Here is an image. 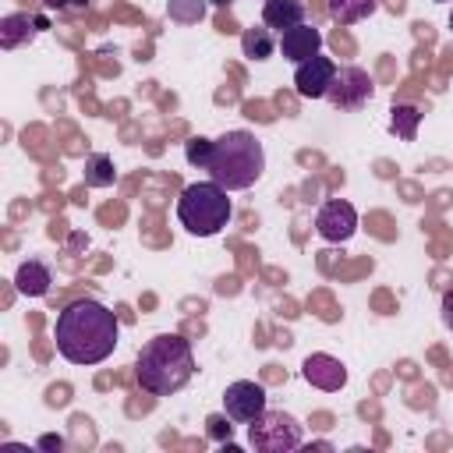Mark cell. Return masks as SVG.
Here are the masks:
<instances>
[{
  "label": "cell",
  "mask_w": 453,
  "mask_h": 453,
  "mask_svg": "<svg viewBox=\"0 0 453 453\" xmlns=\"http://www.w3.org/2000/svg\"><path fill=\"white\" fill-rule=\"evenodd\" d=\"M333 74H336V64L322 53H315L311 60L304 64H294V88L301 99H326L329 85H333Z\"/></svg>",
  "instance_id": "cell-9"
},
{
  "label": "cell",
  "mask_w": 453,
  "mask_h": 453,
  "mask_svg": "<svg viewBox=\"0 0 453 453\" xmlns=\"http://www.w3.org/2000/svg\"><path fill=\"white\" fill-rule=\"evenodd\" d=\"M435 4H453V0H435Z\"/></svg>",
  "instance_id": "cell-27"
},
{
  "label": "cell",
  "mask_w": 453,
  "mask_h": 453,
  "mask_svg": "<svg viewBox=\"0 0 453 453\" xmlns=\"http://www.w3.org/2000/svg\"><path fill=\"white\" fill-rule=\"evenodd\" d=\"M39 446H57V449H60V446H64V442H60V439H57V435H42V439H39Z\"/></svg>",
  "instance_id": "cell-24"
},
{
  "label": "cell",
  "mask_w": 453,
  "mask_h": 453,
  "mask_svg": "<svg viewBox=\"0 0 453 453\" xmlns=\"http://www.w3.org/2000/svg\"><path fill=\"white\" fill-rule=\"evenodd\" d=\"M315 234L329 244H347L357 234V209L347 198H329L315 212Z\"/></svg>",
  "instance_id": "cell-7"
},
{
  "label": "cell",
  "mask_w": 453,
  "mask_h": 453,
  "mask_svg": "<svg viewBox=\"0 0 453 453\" xmlns=\"http://www.w3.org/2000/svg\"><path fill=\"white\" fill-rule=\"evenodd\" d=\"M205 425H209V435L212 439H230V418H226V411L223 414H212Z\"/></svg>",
  "instance_id": "cell-21"
},
{
  "label": "cell",
  "mask_w": 453,
  "mask_h": 453,
  "mask_svg": "<svg viewBox=\"0 0 453 453\" xmlns=\"http://www.w3.org/2000/svg\"><path fill=\"white\" fill-rule=\"evenodd\" d=\"M319 50H322V32H319L315 25H308V21H301V25L287 28V32H280V53H283V60H290V64H304V60H311Z\"/></svg>",
  "instance_id": "cell-11"
},
{
  "label": "cell",
  "mask_w": 453,
  "mask_h": 453,
  "mask_svg": "<svg viewBox=\"0 0 453 453\" xmlns=\"http://www.w3.org/2000/svg\"><path fill=\"white\" fill-rule=\"evenodd\" d=\"M301 375H304L308 386H315L322 393H340L347 386V368L333 354H308L304 365H301Z\"/></svg>",
  "instance_id": "cell-10"
},
{
  "label": "cell",
  "mask_w": 453,
  "mask_h": 453,
  "mask_svg": "<svg viewBox=\"0 0 453 453\" xmlns=\"http://www.w3.org/2000/svg\"><path fill=\"white\" fill-rule=\"evenodd\" d=\"M379 11V0H329V18L336 25H357Z\"/></svg>",
  "instance_id": "cell-16"
},
{
  "label": "cell",
  "mask_w": 453,
  "mask_h": 453,
  "mask_svg": "<svg viewBox=\"0 0 453 453\" xmlns=\"http://www.w3.org/2000/svg\"><path fill=\"white\" fill-rule=\"evenodd\" d=\"M39 28H46V21H42V18L7 14V18L0 21V46H4V50H18L21 42H32Z\"/></svg>",
  "instance_id": "cell-14"
},
{
  "label": "cell",
  "mask_w": 453,
  "mask_h": 453,
  "mask_svg": "<svg viewBox=\"0 0 453 453\" xmlns=\"http://www.w3.org/2000/svg\"><path fill=\"white\" fill-rule=\"evenodd\" d=\"M209 4H212V7H230L234 0H209Z\"/></svg>",
  "instance_id": "cell-25"
},
{
  "label": "cell",
  "mask_w": 453,
  "mask_h": 453,
  "mask_svg": "<svg viewBox=\"0 0 453 453\" xmlns=\"http://www.w3.org/2000/svg\"><path fill=\"white\" fill-rule=\"evenodd\" d=\"M439 311H442V326L453 329V290L442 294V308H439Z\"/></svg>",
  "instance_id": "cell-22"
},
{
  "label": "cell",
  "mask_w": 453,
  "mask_h": 453,
  "mask_svg": "<svg viewBox=\"0 0 453 453\" xmlns=\"http://www.w3.org/2000/svg\"><path fill=\"white\" fill-rule=\"evenodd\" d=\"M304 425L287 411H262L255 421H248V446L255 453H290L301 449Z\"/></svg>",
  "instance_id": "cell-5"
},
{
  "label": "cell",
  "mask_w": 453,
  "mask_h": 453,
  "mask_svg": "<svg viewBox=\"0 0 453 453\" xmlns=\"http://www.w3.org/2000/svg\"><path fill=\"white\" fill-rule=\"evenodd\" d=\"M195 375V350L184 336L177 333H156L152 340L142 343L138 361H134V379L145 393L152 396H170L180 393Z\"/></svg>",
  "instance_id": "cell-2"
},
{
  "label": "cell",
  "mask_w": 453,
  "mask_h": 453,
  "mask_svg": "<svg viewBox=\"0 0 453 453\" xmlns=\"http://www.w3.org/2000/svg\"><path fill=\"white\" fill-rule=\"evenodd\" d=\"M304 21V0H265L262 4V25L273 32H287Z\"/></svg>",
  "instance_id": "cell-13"
},
{
  "label": "cell",
  "mask_w": 453,
  "mask_h": 453,
  "mask_svg": "<svg viewBox=\"0 0 453 453\" xmlns=\"http://www.w3.org/2000/svg\"><path fill=\"white\" fill-rule=\"evenodd\" d=\"M230 212L234 205L226 198V188L216 180H195L177 198V219L191 237H216L226 226Z\"/></svg>",
  "instance_id": "cell-4"
},
{
  "label": "cell",
  "mask_w": 453,
  "mask_h": 453,
  "mask_svg": "<svg viewBox=\"0 0 453 453\" xmlns=\"http://www.w3.org/2000/svg\"><path fill=\"white\" fill-rule=\"evenodd\" d=\"M265 389L258 386V382H251V379H237V382H230L226 389H223V411H226V418L230 421H237V425H248V421H255L262 411H265Z\"/></svg>",
  "instance_id": "cell-8"
},
{
  "label": "cell",
  "mask_w": 453,
  "mask_h": 453,
  "mask_svg": "<svg viewBox=\"0 0 453 453\" xmlns=\"http://www.w3.org/2000/svg\"><path fill=\"white\" fill-rule=\"evenodd\" d=\"M46 7H57V11H78V7H88L92 0H42Z\"/></svg>",
  "instance_id": "cell-23"
},
{
  "label": "cell",
  "mask_w": 453,
  "mask_h": 453,
  "mask_svg": "<svg viewBox=\"0 0 453 453\" xmlns=\"http://www.w3.org/2000/svg\"><path fill=\"white\" fill-rule=\"evenodd\" d=\"M449 32H453V11H449Z\"/></svg>",
  "instance_id": "cell-26"
},
{
  "label": "cell",
  "mask_w": 453,
  "mask_h": 453,
  "mask_svg": "<svg viewBox=\"0 0 453 453\" xmlns=\"http://www.w3.org/2000/svg\"><path fill=\"white\" fill-rule=\"evenodd\" d=\"M262 4H265V0H262Z\"/></svg>",
  "instance_id": "cell-28"
},
{
  "label": "cell",
  "mask_w": 453,
  "mask_h": 453,
  "mask_svg": "<svg viewBox=\"0 0 453 453\" xmlns=\"http://www.w3.org/2000/svg\"><path fill=\"white\" fill-rule=\"evenodd\" d=\"M14 287H18V294H25V297H46L50 287H53V273H50L46 262L28 258V262H21V265L14 269Z\"/></svg>",
  "instance_id": "cell-12"
},
{
  "label": "cell",
  "mask_w": 453,
  "mask_h": 453,
  "mask_svg": "<svg viewBox=\"0 0 453 453\" xmlns=\"http://www.w3.org/2000/svg\"><path fill=\"white\" fill-rule=\"evenodd\" d=\"M372 96H375V81H372V74H368L365 67H357V64H343V67H336L333 85H329V92H326L329 106L340 110V113L361 110Z\"/></svg>",
  "instance_id": "cell-6"
},
{
  "label": "cell",
  "mask_w": 453,
  "mask_h": 453,
  "mask_svg": "<svg viewBox=\"0 0 453 453\" xmlns=\"http://www.w3.org/2000/svg\"><path fill=\"white\" fill-rule=\"evenodd\" d=\"M184 156H188V163H191V166L205 170V166H209V159H212V138H205V134L188 138V142H184Z\"/></svg>",
  "instance_id": "cell-20"
},
{
  "label": "cell",
  "mask_w": 453,
  "mask_h": 453,
  "mask_svg": "<svg viewBox=\"0 0 453 453\" xmlns=\"http://www.w3.org/2000/svg\"><path fill=\"white\" fill-rule=\"evenodd\" d=\"M209 180L223 184L226 191H244L265 173V149L251 131H223L212 138Z\"/></svg>",
  "instance_id": "cell-3"
},
{
  "label": "cell",
  "mask_w": 453,
  "mask_h": 453,
  "mask_svg": "<svg viewBox=\"0 0 453 453\" xmlns=\"http://www.w3.org/2000/svg\"><path fill=\"white\" fill-rule=\"evenodd\" d=\"M241 53L248 57V60H269L273 53H276V39H273V28H265V25H255V28H244L241 32Z\"/></svg>",
  "instance_id": "cell-15"
},
{
  "label": "cell",
  "mask_w": 453,
  "mask_h": 453,
  "mask_svg": "<svg viewBox=\"0 0 453 453\" xmlns=\"http://www.w3.org/2000/svg\"><path fill=\"white\" fill-rule=\"evenodd\" d=\"M117 180V170H113V159L106 152H92L85 159V184L88 188H113Z\"/></svg>",
  "instance_id": "cell-18"
},
{
  "label": "cell",
  "mask_w": 453,
  "mask_h": 453,
  "mask_svg": "<svg viewBox=\"0 0 453 453\" xmlns=\"http://www.w3.org/2000/svg\"><path fill=\"white\" fill-rule=\"evenodd\" d=\"M57 354L71 365H99L113 354L120 340V322L117 311H110L96 297H78L60 308L57 315Z\"/></svg>",
  "instance_id": "cell-1"
},
{
  "label": "cell",
  "mask_w": 453,
  "mask_h": 453,
  "mask_svg": "<svg viewBox=\"0 0 453 453\" xmlns=\"http://www.w3.org/2000/svg\"><path fill=\"white\" fill-rule=\"evenodd\" d=\"M209 11V0H166V18L177 25H198Z\"/></svg>",
  "instance_id": "cell-19"
},
{
  "label": "cell",
  "mask_w": 453,
  "mask_h": 453,
  "mask_svg": "<svg viewBox=\"0 0 453 453\" xmlns=\"http://www.w3.org/2000/svg\"><path fill=\"white\" fill-rule=\"evenodd\" d=\"M418 124H421V110L411 106V103H400L389 110V131L403 142H414L418 138Z\"/></svg>",
  "instance_id": "cell-17"
}]
</instances>
